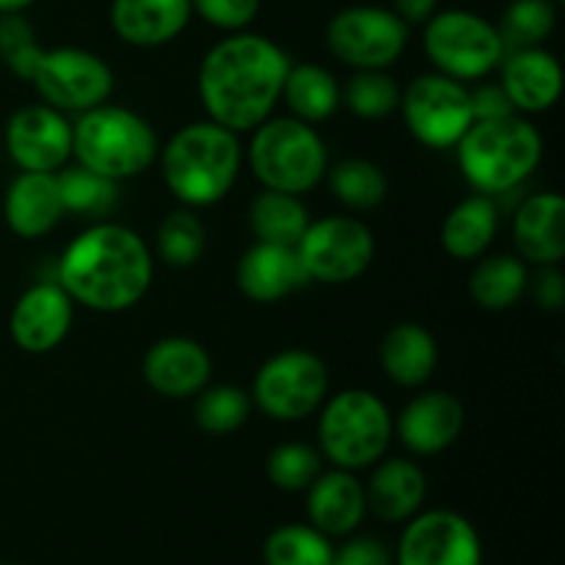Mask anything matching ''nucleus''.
I'll list each match as a JSON object with an SVG mask.
<instances>
[{
  "mask_svg": "<svg viewBox=\"0 0 565 565\" xmlns=\"http://www.w3.org/2000/svg\"><path fill=\"white\" fill-rule=\"evenodd\" d=\"M281 99L290 108V116L307 125H318L337 114L342 105V88L337 77L320 64H290L281 86Z\"/></svg>",
  "mask_w": 565,
  "mask_h": 565,
  "instance_id": "c85d7f7f",
  "label": "nucleus"
},
{
  "mask_svg": "<svg viewBox=\"0 0 565 565\" xmlns=\"http://www.w3.org/2000/svg\"><path fill=\"white\" fill-rule=\"evenodd\" d=\"M535 303L546 312H561L565 303V276L561 274V265L541 268V274L533 281Z\"/></svg>",
  "mask_w": 565,
  "mask_h": 565,
  "instance_id": "37998d69",
  "label": "nucleus"
},
{
  "mask_svg": "<svg viewBox=\"0 0 565 565\" xmlns=\"http://www.w3.org/2000/svg\"><path fill=\"white\" fill-rule=\"evenodd\" d=\"M64 204L58 196L55 174L47 171H20L11 180L3 199L6 226L22 241H36L50 235L64 218Z\"/></svg>",
  "mask_w": 565,
  "mask_h": 565,
  "instance_id": "4be33fe9",
  "label": "nucleus"
},
{
  "mask_svg": "<svg viewBox=\"0 0 565 565\" xmlns=\"http://www.w3.org/2000/svg\"><path fill=\"white\" fill-rule=\"evenodd\" d=\"M513 246L530 265H561L565 257V199L561 193H533L513 215Z\"/></svg>",
  "mask_w": 565,
  "mask_h": 565,
  "instance_id": "aec40b11",
  "label": "nucleus"
},
{
  "mask_svg": "<svg viewBox=\"0 0 565 565\" xmlns=\"http://www.w3.org/2000/svg\"><path fill=\"white\" fill-rule=\"evenodd\" d=\"M191 14V0H114L110 28L130 47L152 50L174 42Z\"/></svg>",
  "mask_w": 565,
  "mask_h": 565,
  "instance_id": "5701e85b",
  "label": "nucleus"
},
{
  "mask_svg": "<svg viewBox=\"0 0 565 565\" xmlns=\"http://www.w3.org/2000/svg\"><path fill=\"white\" fill-rule=\"evenodd\" d=\"M342 103L359 119H386L401 108V86L384 70H359L342 88Z\"/></svg>",
  "mask_w": 565,
  "mask_h": 565,
  "instance_id": "c9c22d12",
  "label": "nucleus"
},
{
  "mask_svg": "<svg viewBox=\"0 0 565 565\" xmlns=\"http://www.w3.org/2000/svg\"><path fill=\"white\" fill-rule=\"evenodd\" d=\"M458 166L469 185L483 196H497L522 185L544 158L539 127L522 114L472 121L456 143Z\"/></svg>",
  "mask_w": 565,
  "mask_h": 565,
  "instance_id": "20e7f679",
  "label": "nucleus"
},
{
  "mask_svg": "<svg viewBox=\"0 0 565 565\" xmlns=\"http://www.w3.org/2000/svg\"><path fill=\"white\" fill-rule=\"evenodd\" d=\"M395 561L397 565H483V544L467 516L436 508L408 519Z\"/></svg>",
  "mask_w": 565,
  "mask_h": 565,
  "instance_id": "4468645a",
  "label": "nucleus"
},
{
  "mask_svg": "<svg viewBox=\"0 0 565 565\" xmlns=\"http://www.w3.org/2000/svg\"><path fill=\"white\" fill-rule=\"evenodd\" d=\"M329 177V188L334 193V199L345 207L359 210H375L390 193V182L386 174L381 171V166H375L373 160L364 158H348L340 160L334 169L326 171Z\"/></svg>",
  "mask_w": 565,
  "mask_h": 565,
  "instance_id": "7c9ffc66",
  "label": "nucleus"
},
{
  "mask_svg": "<svg viewBox=\"0 0 565 565\" xmlns=\"http://www.w3.org/2000/svg\"><path fill=\"white\" fill-rule=\"evenodd\" d=\"M500 70V86L516 114H544L563 94V66L550 50L522 47L505 53Z\"/></svg>",
  "mask_w": 565,
  "mask_h": 565,
  "instance_id": "6ab92c4d",
  "label": "nucleus"
},
{
  "mask_svg": "<svg viewBox=\"0 0 565 565\" xmlns=\"http://www.w3.org/2000/svg\"><path fill=\"white\" fill-rule=\"evenodd\" d=\"M527 263L519 254H491L475 265L469 276V296L486 312H505L527 292Z\"/></svg>",
  "mask_w": 565,
  "mask_h": 565,
  "instance_id": "cd10ccee",
  "label": "nucleus"
},
{
  "mask_svg": "<svg viewBox=\"0 0 565 565\" xmlns=\"http://www.w3.org/2000/svg\"><path fill=\"white\" fill-rule=\"evenodd\" d=\"M296 254L309 281L348 285L373 265L375 237L364 221L351 215H329L309 221Z\"/></svg>",
  "mask_w": 565,
  "mask_h": 565,
  "instance_id": "f8f14e48",
  "label": "nucleus"
},
{
  "mask_svg": "<svg viewBox=\"0 0 565 565\" xmlns=\"http://www.w3.org/2000/svg\"><path fill=\"white\" fill-rule=\"evenodd\" d=\"M367 513L364 483L348 469L320 472L307 489V516L323 535H351Z\"/></svg>",
  "mask_w": 565,
  "mask_h": 565,
  "instance_id": "393cba45",
  "label": "nucleus"
},
{
  "mask_svg": "<svg viewBox=\"0 0 565 565\" xmlns=\"http://www.w3.org/2000/svg\"><path fill=\"white\" fill-rule=\"evenodd\" d=\"M163 180L177 202L185 207H213L235 188L243 166L237 132L215 121H193L180 127L160 149Z\"/></svg>",
  "mask_w": 565,
  "mask_h": 565,
  "instance_id": "7ed1b4c3",
  "label": "nucleus"
},
{
  "mask_svg": "<svg viewBox=\"0 0 565 565\" xmlns=\"http://www.w3.org/2000/svg\"><path fill=\"white\" fill-rule=\"evenodd\" d=\"M329 535L312 524H281L265 539V565H331Z\"/></svg>",
  "mask_w": 565,
  "mask_h": 565,
  "instance_id": "72a5a7b5",
  "label": "nucleus"
},
{
  "mask_svg": "<svg viewBox=\"0 0 565 565\" xmlns=\"http://www.w3.org/2000/svg\"><path fill=\"white\" fill-rule=\"evenodd\" d=\"M248 224L257 241L296 248L309 226V210L301 196L263 188L248 207Z\"/></svg>",
  "mask_w": 565,
  "mask_h": 565,
  "instance_id": "c756f323",
  "label": "nucleus"
},
{
  "mask_svg": "<svg viewBox=\"0 0 565 565\" xmlns=\"http://www.w3.org/2000/svg\"><path fill=\"white\" fill-rule=\"evenodd\" d=\"M75 318V301L58 281L33 285L17 298L9 318L11 340L20 351L42 356L66 340Z\"/></svg>",
  "mask_w": 565,
  "mask_h": 565,
  "instance_id": "dca6fc26",
  "label": "nucleus"
},
{
  "mask_svg": "<svg viewBox=\"0 0 565 565\" xmlns=\"http://www.w3.org/2000/svg\"><path fill=\"white\" fill-rule=\"evenodd\" d=\"M0 565H20V563H11V561H0Z\"/></svg>",
  "mask_w": 565,
  "mask_h": 565,
  "instance_id": "49530a36",
  "label": "nucleus"
},
{
  "mask_svg": "<svg viewBox=\"0 0 565 565\" xmlns=\"http://www.w3.org/2000/svg\"><path fill=\"white\" fill-rule=\"evenodd\" d=\"M555 3H563V0H555Z\"/></svg>",
  "mask_w": 565,
  "mask_h": 565,
  "instance_id": "de8ad7c7",
  "label": "nucleus"
},
{
  "mask_svg": "<svg viewBox=\"0 0 565 565\" xmlns=\"http://www.w3.org/2000/svg\"><path fill=\"white\" fill-rule=\"evenodd\" d=\"M326 44L351 70H390L408 44V25L392 9L348 6L326 25Z\"/></svg>",
  "mask_w": 565,
  "mask_h": 565,
  "instance_id": "ddd939ff",
  "label": "nucleus"
},
{
  "mask_svg": "<svg viewBox=\"0 0 565 565\" xmlns=\"http://www.w3.org/2000/svg\"><path fill=\"white\" fill-rule=\"evenodd\" d=\"M395 428L414 456H439L461 436L463 403L445 390L419 392L403 406Z\"/></svg>",
  "mask_w": 565,
  "mask_h": 565,
  "instance_id": "a211bd4d",
  "label": "nucleus"
},
{
  "mask_svg": "<svg viewBox=\"0 0 565 565\" xmlns=\"http://www.w3.org/2000/svg\"><path fill=\"white\" fill-rule=\"evenodd\" d=\"M154 259L136 230L114 221L83 230L64 248L58 285L81 307L119 315L141 303L152 287Z\"/></svg>",
  "mask_w": 565,
  "mask_h": 565,
  "instance_id": "f03ea898",
  "label": "nucleus"
},
{
  "mask_svg": "<svg viewBox=\"0 0 565 565\" xmlns=\"http://www.w3.org/2000/svg\"><path fill=\"white\" fill-rule=\"evenodd\" d=\"M373 467V475L364 486L367 511L390 524H401L417 516L425 494H428V478L419 463L408 461V458H381Z\"/></svg>",
  "mask_w": 565,
  "mask_h": 565,
  "instance_id": "b1692460",
  "label": "nucleus"
},
{
  "mask_svg": "<svg viewBox=\"0 0 565 565\" xmlns=\"http://www.w3.org/2000/svg\"><path fill=\"white\" fill-rule=\"evenodd\" d=\"M557 25L555 0H511L500 17V31L505 50L541 47Z\"/></svg>",
  "mask_w": 565,
  "mask_h": 565,
  "instance_id": "f704fd0d",
  "label": "nucleus"
},
{
  "mask_svg": "<svg viewBox=\"0 0 565 565\" xmlns=\"http://www.w3.org/2000/svg\"><path fill=\"white\" fill-rule=\"evenodd\" d=\"M248 395L274 423H298L318 412L329 397V367L318 353L290 348L257 370Z\"/></svg>",
  "mask_w": 565,
  "mask_h": 565,
  "instance_id": "1a4fd4ad",
  "label": "nucleus"
},
{
  "mask_svg": "<svg viewBox=\"0 0 565 565\" xmlns=\"http://www.w3.org/2000/svg\"><path fill=\"white\" fill-rule=\"evenodd\" d=\"M331 565H392V552L379 539H351L331 552Z\"/></svg>",
  "mask_w": 565,
  "mask_h": 565,
  "instance_id": "a19ab883",
  "label": "nucleus"
},
{
  "mask_svg": "<svg viewBox=\"0 0 565 565\" xmlns=\"http://www.w3.org/2000/svg\"><path fill=\"white\" fill-rule=\"evenodd\" d=\"M207 248V232L199 215L188 210H174L158 226V254L171 268H191L202 259Z\"/></svg>",
  "mask_w": 565,
  "mask_h": 565,
  "instance_id": "e433bc0d",
  "label": "nucleus"
},
{
  "mask_svg": "<svg viewBox=\"0 0 565 565\" xmlns=\"http://www.w3.org/2000/svg\"><path fill=\"white\" fill-rule=\"evenodd\" d=\"M497 230H500V210H497L494 199L475 193L447 213L445 224H441V248L452 259L472 263V259L483 257L486 248L494 243Z\"/></svg>",
  "mask_w": 565,
  "mask_h": 565,
  "instance_id": "bb28decb",
  "label": "nucleus"
},
{
  "mask_svg": "<svg viewBox=\"0 0 565 565\" xmlns=\"http://www.w3.org/2000/svg\"><path fill=\"white\" fill-rule=\"evenodd\" d=\"M265 472L276 489L290 491V494L307 491L315 478L323 472V452L303 441H285L268 452Z\"/></svg>",
  "mask_w": 565,
  "mask_h": 565,
  "instance_id": "4c0bfd02",
  "label": "nucleus"
},
{
  "mask_svg": "<svg viewBox=\"0 0 565 565\" xmlns=\"http://www.w3.org/2000/svg\"><path fill=\"white\" fill-rule=\"evenodd\" d=\"M235 279L243 296L254 303H276L309 281L296 248L263 241L243 252Z\"/></svg>",
  "mask_w": 565,
  "mask_h": 565,
  "instance_id": "412c9836",
  "label": "nucleus"
},
{
  "mask_svg": "<svg viewBox=\"0 0 565 565\" xmlns=\"http://www.w3.org/2000/svg\"><path fill=\"white\" fill-rule=\"evenodd\" d=\"M392 3H395L392 11L406 25H425L436 14V9H439V0H392Z\"/></svg>",
  "mask_w": 565,
  "mask_h": 565,
  "instance_id": "c03bdc74",
  "label": "nucleus"
},
{
  "mask_svg": "<svg viewBox=\"0 0 565 565\" xmlns=\"http://www.w3.org/2000/svg\"><path fill=\"white\" fill-rule=\"evenodd\" d=\"M290 58L268 36L237 31L221 39L199 64V99L210 121L248 132L274 114Z\"/></svg>",
  "mask_w": 565,
  "mask_h": 565,
  "instance_id": "f257e3e1",
  "label": "nucleus"
},
{
  "mask_svg": "<svg viewBox=\"0 0 565 565\" xmlns=\"http://www.w3.org/2000/svg\"><path fill=\"white\" fill-rule=\"evenodd\" d=\"M72 154L81 166L121 182L143 174L160 154L152 125L125 105H97L72 125Z\"/></svg>",
  "mask_w": 565,
  "mask_h": 565,
  "instance_id": "39448f33",
  "label": "nucleus"
},
{
  "mask_svg": "<svg viewBox=\"0 0 565 565\" xmlns=\"http://www.w3.org/2000/svg\"><path fill=\"white\" fill-rule=\"evenodd\" d=\"M28 83L36 88L44 105L55 110L83 114L108 103L114 92V72L108 61L83 47L44 50L33 61Z\"/></svg>",
  "mask_w": 565,
  "mask_h": 565,
  "instance_id": "9d476101",
  "label": "nucleus"
},
{
  "mask_svg": "<svg viewBox=\"0 0 565 565\" xmlns=\"http://www.w3.org/2000/svg\"><path fill=\"white\" fill-rule=\"evenodd\" d=\"M248 166L263 188L301 196L323 182L329 171V152L312 125L296 116H268L263 125L254 127Z\"/></svg>",
  "mask_w": 565,
  "mask_h": 565,
  "instance_id": "423d86ee",
  "label": "nucleus"
},
{
  "mask_svg": "<svg viewBox=\"0 0 565 565\" xmlns=\"http://www.w3.org/2000/svg\"><path fill=\"white\" fill-rule=\"evenodd\" d=\"M423 50L441 75L461 83L491 75L508 53L494 22L467 9L436 11L425 22Z\"/></svg>",
  "mask_w": 565,
  "mask_h": 565,
  "instance_id": "6e6552de",
  "label": "nucleus"
},
{
  "mask_svg": "<svg viewBox=\"0 0 565 565\" xmlns=\"http://www.w3.org/2000/svg\"><path fill=\"white\" fill-rule=\"evenodd\" d=\"M6 152L22 171L55 174L72 158V125L50 105H22L6 121Z\"/></svg>",
  "mask_w": 565,
  "mask_h": 565,
  "instance_id": "2eb2a0df",
  "label": "nucleus"
},
{
  "mask_svg": "<svg viewBox=\"0 0 565 565\" xmlns=\"http://www.w3.org/2000/svg\"><path fill=\"white\" fill-rule=\"evenodd\" d=\"M58 182V196L64 204V213L83 215V218H103L116 204V185L119 182L86 169V166H64L55 174Z\"/></svg>",
  "mask_w": 565,
  "mask_h": 565,
  "instance_id": "2f4dec72",
  "label": "nucleus"
},
{
  "mask_svg": "<svg viewBox=\"0 0 565 565\" xmlns=\"http://www.w3.org/2000/svg\"><path fill=\"white\" fill-rule=\"evenodd\" d=\"M472 94V114L475 121L483 119H500V116H511L516 114V108L508 99L505 88L500 83H486V86H478V92Z\"/></svg>",
  "mask_w": 565,
  "mask_h": 565,
  "instance_id": "79ce46f5",
  "label": "nucleus"
},
{
  "mask_svg": "<svg viewBox=\"0 0 565 565\" xmlns=\"http://www.w3.org/2000/svg\"><path fill=\"white\" fill-rule=\"evenodd\" d=\"M42 53V44L36 42V31L31 22L22 17V11L14 14H0V61L14 72L17 77L28 81L33 70V61Z\"/></svg>",
  "mask_w": 565,
  "mask_h": 565,
  "instance_id": "58836bf2",
  "label": "nucleus"
},
{
  "mask_svg": "<svg viewBox=\"0 0 565 565\" xmlns=\"http://www.w3.org/2000/svg\"><path fill=\"white\" fill-rule=\"evenodd\" d=\"M36 0H0V14H14V11H25Z\"/></svg>",
  "mask_w": 565,
  "mask_h": 565,
  "instance_id": "a18cd8bd",
  "label": "nucleus"
},
{
  "mask_svg": "<svg viewBox=\"0 0 565 565\" xmlns=\"http://www.w3.org/2000/svg\"><path fill=\"white\" fill-rule=\"evenodd\" d=\"M149 390L169 401L196 397L213 375V359L202 342L191 337H163L147 351L141 364Z\"/></svg>",
  "mask_w": 565,
  "mask_h": 565,
  "instance_id": "f3484780",
  "label": "nucleus"
},
{
  "mask_svg": "<svg viewBox=\"0 0 565 565\" xmlns=\"http://www.w3.org/2000/svg\"><path fill=\"white\" fill-rule=\"evenodd\" d=\"M379 362L386 379L395 381L397 386L414 390V386L428 384L430 375L436 373L439 345L425 326L397 323L381 340Z\"/></svg>",
  "mask_w": 565,
  "mask_h": 565,
  "instance_id": "a878e982",
  "label": "nucleus"
},
{
  "mask_svg": "<svg viewBox=\"0 0 565 565\" xmlns=\"http://www.w3.org/2000/svg\"><path fill=\"white\" fill-rule=\"evenodd\" d=\"M318 423L320 452L337 469L359 472L386 456L392 441V414L379 395L367 390H345L323 401Z\"/></svg>",
  "mask_w": 565,
  "mask_h": 565,
  "instance_id": "0eeeda50",
  "label": "nucleus"
},
{
  "mask_svg": "<svg viewBox=\"0 0 565 565\" xmlns=\"http://www.w3.org/2000/svg\"><path fill=\"white\" fill-rule=\"evenodd\" d=\"M403 121L428 149H452L475 121L472 94L456 77L428 72L401 92Z\"/></svg>",
  "mask_w": 565,
  "mask_h": 565,
  "instance_id": "9b49d317",
  "label": "nucleus"
},
{
  "mask_svg": "<svg viewBox=\"0 0 565 565\" xmlns=\"http://www.w3.org/2000/svg\"><path fill=\"white\" fill-rule=\"evenodd\" d=\"M193 14L218 31H246L259 14V0H191Z\"/></svg>",
  "mask_w": 565,
  "mask_h": 565,
  "instance_id": "ea45409f",
  "label": "nucleus"
},
{
  "mask_svg": "<svg viewBox=\"0 0 565 565\" xmlns=\"http://www.w3.org/2000/svg\"><path fill=\"white\" fill-rule=\"evenodd\" d=\"M252 395L235 384H213L204 386L196 395L193 419L199 428L210 436H230L246 425L252 417Z\"/></svg>",
  "mask_w": 565,
  "mask_h": 565,
  "instance_id": "473e14b6",
  "label": "nucleus"
}]
</instances>
